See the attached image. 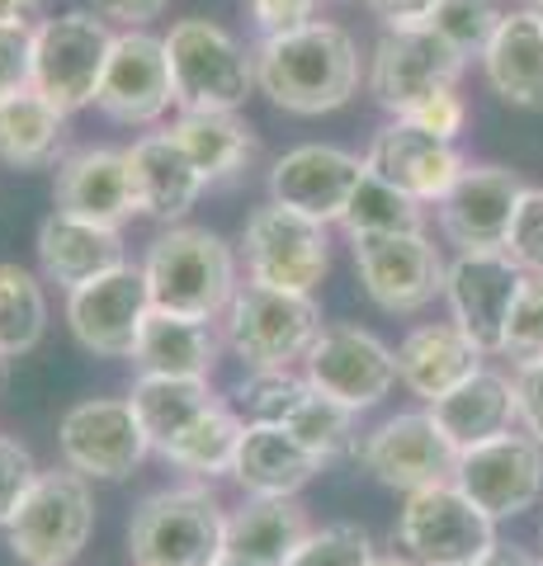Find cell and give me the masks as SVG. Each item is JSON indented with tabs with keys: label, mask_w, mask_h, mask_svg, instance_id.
<instances>
[{
	"label": "cell",
	"mask_w": 543,
	"mask_h": 566,
	"mask_svg": "<svg viewBox=\"0 0 543 566\" xmlns=\"http://www.w3.org/2000/svg\"><path fill=\"white\" fill-rule=\"evenodd\" d=\"M515 406H520V430L543 449V359L515 368Z\"/></svg>",
	"instance_id": "cell-47"
},
{
	"label": "cell",
	"mask_w": 543,
	"mask_h": 566,
	"mask_svg": "<svg viewBox=\"0 0 543 566\" xmlns=\"http://www.w3.org/2000/svg\"><path fill=\"white\" fill-rule=\"evenodd\" d=\"M364 170L388 180L393 189H401L416 203H440L453 189V180L468 170V161L459 156L453 142L420 133L407 118H393L388 128L374 133L369 151H364Z\"/></svg>",
	"instance_id": "cell-21"
},
{
	"label": "cell",
	"mask_w": 543,
	"mask_h": 566,
	"mask_svg": "<svg viewBox=\"0 0 543 566\" xmlns=\"http://www.w3.org/2000/svg\"><path fill=\"white\" fill-rule=\"evenodd\" d=\"M48 0H0V29H33Z\"/></svg>",
	"instance_id": "cell-50"
},
{
	"label": "cell",
	"mask_w": 543,
	"mask_h": 566,
	"mask_svg": "<svg viewBox=\"0 0 543 566\" xmlns=\"http://www.w3.org/2000/svg\"><path fill=\"white\" fill-rule=\"evenodd\" d=\"M52 212L100 227H124L137 218V193L128 175V151L118 147H81L66 151L52 185Z\"/></svg>",
	"instance_id": "cell-22"
},
{
	"label": "cell",
	"mask_w": 543,
	"mask_h": 566,
	"mask_svg": "<svg viewBox=\"0 0 543 566\" xmlns=\"http://www.w3.org/2000/svg\"><path fill=\"white\" fill-rule=\"evenodd\" d=\"M505 255L520 264L524 279H543V189H524L515 222H511V241H505Z\"/></svg>",
	"instance_id": "cell-42"
},
{
	"label": "cell",
	"mask_w": 543,
	"mask_h": 566,
	"mask_svg": "<svg viewBox=\"0 0 543 566\" xmlns=\"http://www.w3.org/2000/svg\"><path fill=\"white\" fill-rule=\"evenodd\" d=\"M303 378L322 397L349 406V411H369L397 387V359L393 349L364 326H322L317 345L303 359Z\"/></svg>",
	"instance_id": "cell-14"
},
{
	"label": "cell",
	"mask_w": 543,
	"mask_h": 566,
	"mask_svg": "<svg viewBox=\"0 0 543 566\" xmlns=\"http://www.w3.org/2000/svg\"><path fill=\"white\" fill-rule=\"evenodd\" d=\"M482 76L515 109H543V20L534 6L505 10L501 29L482 52Z\"/></svg>",
	"instance_id": "cell-27"
},
{
	"label": "cell",
	"mask_w": 543,
	"mask_h": 566,
	"mask_svg": "<svg viewBox=\"0 0 543 566\" xmlns=\"http://www.w3.org/2000/svg\"><path fill=\"white\" fill-rule=\"evenodd\" d=\"M534 566H543V557H534Z\"/></svg>",
	"instance_id": "cell-57"
},
{
	"label": "cell",
	"mask_w": 543,
	"mask_h": 566,
	"mask_svg": "<svg viewBox=\"0 0 543 566\" xmlns=\"http://www.w3.org/2000/svg\"><path fill=\"white\" fill-rule=\"evenodd\" d=\"M128 406H133L137 424H143L152 453H161L203 411H213L218 397H213V387L199 378H137L128 392Z\"/></svg>",
	"instance_id": "cell-33"
},
{
	"label": "cell",
	"mask_w": 543,
	"mask_h": 566,
	"mask_svg": "<svg viewBox=\"0 0 543 566\" xmlns=\"http://www.w3.org/2000/svg\"><path fill=\"white\" fill-rule=\"evenodd\" d=\"M534 10H539V20H543V6H534Z\"/></svg>",
	"instance_id": "cell-55"
},
{
	"label": "cell",
	"mask_w": 543,
	"mask_h": 566,
	"mask_svg": "<svg viewBox=\"0 0 543 566\" xmlns=\"http://www.w3.org/2000/svg\"><path fill=\"white\" fill-rule=\"evenodd\" d=\"M66 161V114L33 91L0 99V166L48 170Z\"/></svg>",
	"instance_id": "cell-31"
},
{
	"label": "cell",
	"mask_w": 543,
	"mask_h": 566,
	"mask_svg": "<svg viewBox=\"0 0 543 566\" xmlns=\"http://www.w3.org/2000/svg\"><path fill=\"white\" fill-rule=\"evenodd\" d=\"M109 48H114V29L95 10L43 14L33 24V81L29 85L52 109H62L72 118L85 104H95Z\"/></svg>",
	"instance_id": "cell-7"
},
{
	"label": "cell",
	"mask_w": 543,
	"mask_h": 566,
	"mask_svg": "<svg viewBox=\"0 0 543 566\" xmlns=\"http://www.w3.org/2000/svg\"><path fill=\"white\" fill-rule=\"evenodd\" d=\"M322 335V307L312 293H284L265 283H241L222 312V340L251 374H279L307 359Z\"/></svg>",
	"instance_id": "cell-4"
},
{
	"label": "cell",
	"mask_w": 543,
	"mask_h": 566,
	"mask_svg": "<svg viewBox=\"0 0 543 566\" xmlns=\"http://www.w3.org/2000/svg\"><path fill=\"white\" fill-rule=\"evenodd\" d=\"M133 566H218L227 557V505L213 486H161L128 520Z\"/></svg>",
	"instance_id": "cell-3"
},
{
	"label": "cell",
	"mask_w": 543,
	"mask_h": 566,
	"mask_svg": "<svg viewBox=\"0 0 543 566\" xmlns=\"http://www.w3.org/2000/svg\"><path fill=\"white\" fill-rule=\"evenodd\" d=\"M524 185L511 166H468L453 189L435 203L440 232L459 251H505Z\"/></svg>",
	"instance_id": "cell-18"
},
{
	"label": "cell",
	"mask_w": 543,
	"mask_h": 566,
	"mask_svg": "<svg viewBox=\"0 0 543 566\" xmlns=\"http://www.w3.org/2000/svg\"><path fill=\"white\" fill-rule=\"evenodd\" d=\"M241 260H247L251 283L284 293H317V283L331 270V241L322 222L279 203H260L241 227Z\"/></svg>",
	"instance_id": "cell-9"
},
{
	"label": "cell",
	"mask_w": 543,
	"mask_h": 566,
	"mask_svg": "<svg viewBox=\"0 0 543 566\" xmlns=\"http://www.w3.org/2000/svg\"><path fill=\"white\" fill-rule=\"evenodd\" d=\"M128 175H133V193H137V212L156 218L166 227H180L185 212L199 203V193L208 180L199 166L189 161V151L175 142V133H147L128 147Z\"/></svg>",
	"instance_id": "cell-23"
},
{
	"label": "cell",
	"mask_w": 543,
	"mask_h": 566,
	"mask_svg": "<svg viewBox=\"0 0 543 566\" xmlns=\"http://www.w3.org/2000/svg\"><path fill=\"white\" fill-rule=\"evenodd\" d=\"M374 566H420V562H411L407 553H388V557H378Z\"/></svg>",
	"instance_id": "cell-52"
},
{
	"label": "cell",
	"mask_w": 543,
	"mask_h": 566,
	"mask_svg": "<svg viewBox=\"0 0 543 566\" xmlns=\"http://www.w3.org/2000/svg\"><path fill=\"white\" fill-rule=\"evenodd\" d=\"M326 463L279 424H247L232 458V482L247 495H297Z\"/></svg>",
	"instance_id": "cell-30"
},
{
	"label": "cell",
	"mask_w": 543,
	"mask_h": 566,
	"mask_svg": "<svg viewBox=\"0 0 543 566\" xmlns=\"http://www.w3.org/2000/svg\"><path fill=\"white\" fill-rule=\"evenodd\" d=\"M289 434L297 439L303 449H312L322 463H336V458H349L359 449V434H355V411L341 401L322 397L312 387V397L297 406V416L289 420Z\"/></svg>",
	"instance_id": "cell-37"
},
{
	"label": "cell",
	"mask_w": 543,
	"mask_h": 566,
	"mask_svg": "<svg viewBox=\"0 0 543 566\" xmlns=\"http://www.w3.org/2000/svg\"><path fill=\"white\" fill-rule=\"evenodd\" d=\"M430 420L449 434L453 449H478L487 439H501L520 430V406H515V378L497 374V368H478L468 382L426 406Z\"/></svg>",
	"instance_id": "cell-25"
},
{
	"label": "cell",
	"mask_w": 543,
	"mask_h": 566,
	"mask_svg": "<svg viewBox=\"0 0 543 566\" xmlns=\"http://www.w3.org/2000/svg\"><path fill=\"white\" fill-rule=\"evenodd\" d=\"M317 6H322V0H247L251 20L260 24V39L312 24V14H317Z\"/></svg>",
	"instance_id": "cell-46"
},
{
	"label": "cell",
	"mask_w": 543,
	"mask_h": 566,
	"mask_svg": "<svg viewBox=\"0 0 543 566\" xmlns=\"http://www.w3.org/2000/svg\"><path fill=\"white\" fill-rule=\"evenodd\" d=\"M364 6L378 14L383 29H426L440 0H364Z\"/></svg>",
	"instance_id": "cell-49"
},
{
	"label": "cell",
	"mask_w": 543,
	"mask_h": 566,
	"mask_svg": "<svg viewBox=\"0 0 543 566\" xmlns=\"http://www.w3.org/2000/svg\"><path fill=\"white\" fill-rule=\"evenodd\" d=\"M463 57L430 24L426 29H383L369 57V95L393 118H407L420 99L449 91L463 76Z\"/></svg>",
	"instance_id": "cell-13"
},
{
	"label": "cell",
	"mask_w": 543,
	"mask_h": 566,
	"mask_svg": "<svg viewBox=\"0 0 543 566\" xmlns=\"http://www.w3.org/2000/svg\"><path fill=\"white\" fill-rule=\"evenodd\" d=\"M349 255H355V274L364 283V293H369V303L393 316H411L420 307H430L435 297H445L449 260L426 232L355 237Z\"/></svg>",
	"instance_id": "cell-11"
},
{
	"label": "cell",
	"mask_w": 543,
	"mask_h": 566,
	"mask_svg": "<svg viewBox=\"0 0 543 566\" xmlns=\"http://www.w3.org/2000/svg\"><path fill=\"white\" fill-rule=\"evenodd\" d=\"M478 566H534V557L524 553L520 543H497L492 553H487V557H482Z\"/></svg>",
	"instance_id": "cell-51"
},
{
	"label": "cell",
	"mask_w": 543,
	"mask_h": 566,
	"mask_svg": "<svg viewBox=\"0 0 543 566\" xmlns=\"http://www.w3.org/2000/svg\"><path fill=\"white\" fill-rule=\"evenodd\" d=\"M407 123H416L420 133H430L440 142H453L463 133V123H468V104L459 95V85H449V91H435L430 99H420L416 109L407 114Z\"/></svg>",
	"instance_id": "cell-44"
},
{
	"label": "cell",
	"mask_w": 543,
	"mask_h": 566,
	"mask_svg": "<svg viewBox=\"0 0 543 566\" xmlns=\"http://www.w3.org/2000/svg\"><path fill=\"white\" fill-rule=\"evenodd\" d=\"M48 335L43 279L14 260H0V359H24Z\"/></svg>",
	"instance_id": "cell-34"
},
{
	"label": "cell",
	"mask_w": 543,
	"mask_h": 566,
	"mask_svg": "<svg viewBox=\"0 0 543 566\" xmlns=\"http://www.w3.org/2000/svg\"><path fill=\"white\" fill-rule=\"evenodd\" d=\"M355 458L378 486H393L401 495L445 486V482H453V468H459V449H453L449 434L430 420V411H397L388 420H378L374 430L359 439Z\"/></svg>",
	"instance_id": "cell-12"
},
{
	"label": "cell",
	"mask_w": 543,
	"mask_h": 566,
	"mask_svg": "<svg viewBox=\"0 0 543 566\" xmlns=\"http://www.w3.org/2000/svg\"><path fill=\"white\" fill-rule=\"evenodd\" d=\"M501 20H505L501 0H440V10L430 14V29L468 62V57H482L487 52Z\"/></svg>",
	"instance_id": "cell-39"
},
{
	"label": "cell",
	"mask_w": 543,
	"mask_h": 566,
	"mask_svg": "<svg viewBox=\"0 0 543 566\" xmlns=\"http://www.w3.org/2000/svg\"><path fill=\"white\" fill-rule=\"evenodd\" d=\"M33 81V29H0V99L29 91Z\"/></svg>",
	"instance_id": "cell-45"
},
{
	"label": "cell",
	"mask_w": 543,
	"mask_h": 566,
	"mask_svg": "<svg viewBox=\"0 0 543 566\" xmlns=\"http://www.w3.org/2000/svg\"><path fill=\"white\" fill-rule=\"evenodd\" d=\"M255 91L284 114H336L359 91V48L341 24L312 20L303 29L270 33L255 52Z\"/></svg>",
	"instance_id": "cell-1"
},
{
	"label": "cell",
	"mask_w": 543,
	"mask_h": 566,
	"mask_svg": "<svg viewBox=\"0 0 543 566\" xmlns=\"http://www.w3.org/2000/svg\"><path fill=\"white\" fill-rule=\"evenodd\" d=\"M307 534L312 520L297 495H247L227 510V553L255 566H284Z\"/></svg>",
	"instance_id": "cell-29"
},
{
	"label": "cell",
	"mask_w": 543,
	"mask_h": 566,
	"mask_svg": "<svg viewBox=\"0 0 543 566\" xmlns=\"http://www.w3.org/2000/svg\"><path fill=\"white\" fill-rule=\"evenodd\" d=\"M166 62L180 114H237L255 91L251 52L213 20L170 24Z\"/></svg>",
	"instance_id": "cell-5"
},
{
	"label": "cell",
	"mask_w": 543,
	"mask_h": 566,
	"mask_svg": "<svg viewBox=\"0 0 543 566\" xmlns=\"http://www.w3.org/2000/svg\"><path fill=\"white\" fill-rule=\"evenodd\" d=\"M374 562H378V553H374V534H369V528L349 524V520H336V524L312 528L284 566H374Z\"/></svg>",
	"instance_id": "cell-40"
},
{
	"label": "cell",
	"mask_w": 543,
	"mask_h": 566,
	"mask_svg": "<svg viewBox=\"0 0 543 566\" xmlns=\"http://www.w3.org/2000/svg\"><path fill=\"white\" fill-rule=\"evenodd\" d=\"M95 104L114 123L128 128H147L175 104V85H170V62H166V39H156L147 29H128L114 33L109 62H104V81Z\"/></svg>",
	"instance_id": "cell-20"
},
{
	"label": "cell",
	"mask_w": 543,
	"mask_h": 566,
	"mask_svg": "<svg viewBox=\"0 0 543 566\" xmlns=\"http://www.w3.org/2000/svg\"><path fill=\"white\" fill-rule=\"evenodd\" d=\"M520 264L505 251H459L445 270L449 322L482 354H501V335L520 297Z\"/></svg>",
	"instance_id": "cell-16"
},
{
	"label": "cell",
	"mask_w": 543,
	"mask_h": 566,
	"mask_svg": "<svg viewBox=\"0 0 543 566\" xmlns=\"http://www.w3.org/2000/svg\"><path fill=\"white\" fill-rule=\"evenodd\" d=\"M341 227L355 237H397V232H426V203L407 199L401 189H393L388 180H378V175L364 170V180L355 189V199H349Z\"/></svg>",
	"instance_id": "cell-36"
},
{
	"label": "cell",
	"mask_w": 543,
	"mask_h": 566,
	"mask_svg": "<svg viewBox=\"0 0 543 566\" xmlns=\"http://www.w3.org/2000/svg\"><path fill=\"white\" fill-rule=\"evenodd\" d=\"M397 359V382L420 401H440L459 382H468L482 368L487 354L468 340L453 322H426L401 335V345L393 349Z\"/></svg>",
	"instance_id": "cell-24"
},
{
	"label": "cell",
	"mask_w": 543,
	"mask_h": 566,
	"mask_svg": "<svg viewBox=\"0 0 543 566\" xmlns=\"http://www.w3.org/2000/svg\"><path fill=\"white\" fill-rule=\"evenodd\" d=\"M147 297L156 312L195 316V322H222L227 303L237 297V251L208 227H166L147 245L143 260Z\"/></svg>",
	"instance_id": "cell-2"
},
{
	"label": "cell",
	"mask_w": 543,
	"mask_h": 566,
	"mask_svg": "<svg viewBox=\"0 0 543 566\" xmlns=\"http://www.w3.org/2000/svg\"><path fill=\"white\" fill-rule=\"evenodd\" d=\"M312 397V382L293 368H279V374H251L237 387V406L247 424H279L289 430V420L297 416V406Z\"/></svg>",
	"instance_id": "cell-38"
},
{
	"label": "cell",
	"mask_w": 543,
	"mask_h": 566,
	"mask_svg": "<svg viewBox=\"0 0 543 566\" xmlns=\"http://www.w3.org/2000/svg\"><path fill=\"white\" fill-rule=\"evenodd\" d=\"M530 6H543V0H530Z\"/></svg>",
	"instance_id": "cell-58"
},
{
	"label": "cell",
	"mask_w": 543,
	"mask_h": 566,
	"mask_svg": "<svg viewBox=\"0 0 543 566\" xmlns=\"http://www.w3.org/2000/svg\"><path fill=\"white\" fill-rule=\"evenodd\" d=\"M539 543H543V524H539Z\"/></svg>",
	"instance_id": "cell-56"
},
{
	"label": "cell",
	"mask_w": 543,
	"mask_h": 566,
	"mask_svg": "<svg viewBox=\"0 0 543 566\" xmlns=\"http://www.w3.org/2000/svg\"><path fill=\"white\" fill-rule=\"evenodd\" d=\"M364 180V156L331 147V142H303L270 166V203L293 208L312 222H341L349 199Z\"/></svg>",
	"instance_id": "cell-19"
},
{
	"label": "cell",
	"mask_w": 543,
	"mask_h": 566,
	"mask_svg": "<svg viewBox=\"0 0 543 566\" xmlns=\"http://www.w3.org/2000/svg\"><path fill=\"white\" fill-rule=\"evenodd\" d=\"M501 359H511L515 368L543 359V279H524L520 297L511 307V322L501 335Z\"/></svg>",
	"instance_id": "cell-41"
},
{
	"label": "cell",
	"mask_w": 543,
	"mask_h": 566,
	"mask_svg": "<svg viewBox=\"0 0 543 566\" xmlns=\"http://www.w3.org/2000/svg\"><path fill=\"white\" fill-rule=\"evenodd\" d=\"M170 133L189 151V161L199 166V175L208 185L247 175V166L260 151L251 123H241L237 114H180L170 123Z\"/></svg>",
	"instance_id": "cell-32"
},
{
	"label": "cell",
	"mask_w": 543,
	"mask_h": 566,
	"mask_svg": "<svg viewBox=\"0 0 543 566\" xmlns=\"http://www.w3.org/2000/svg\"><path fill=\"white\" fill-rule=\"evenodd\" d=\"M397 543L420 566H478L501 538L497 520L472 505L453 482H445L407 495L397 515Z\"/></svg>",
	"instance_id": "cell-8"
},
{
	"label": "cell",
	"mask_w": 543,
	"mask_h": 566,
	"mask_svg": "<svg viewBox=\"0 0 543 566\" xmlns=\"http://www.w3.org/2000/svg\"><path fill=\"white\" fill-rule=\"evenodd\" d=\"M0 378H6V359H0Z\"/></svg>",
	"instance_id": "cell-54"
},
{
	"label": "cell",
	"mask_w": 543,
	"mask_h": 566,
	"mask_svg": "<svg viewBox=\"0 0 543 566\" xmlns=\"http://www.w3.org/2000/svg\"><path fill=\"white\" fill-rule=\"evenodd\" d=\"M453 486L478 510H487L497 524L520 520L524 510H534L543 501V449L524 430L487 439V444L459 453Z\"/></svg>",
	"instance_id": "cell-15"
},
{
	"label": "cell",
	"mask_w": 543,
	"mask_h": 566,
	"mask_svg": "<svg viewBox=\"0 0 543 566\" xmlns=\"http://www.w3.org/2000/svg\"><path fill=\"white\" fill-rule=\"evenodd\" d=\"M95 534L91 482L72 468H48L33 476L29 495L6 524V547L24 566H72Z\"/></svg>",
	"instance_id": "cell-6"
},
{
	"label": "cell",
	"mask_w": 543,
	"mask_h": 566,
	"mask_svg": "<svg viewBox=\"0 0 543 566\" xmlns=\"http://www.w3.org/2000/svg\"><path fill=\"white\" fill-rule=\"evenodd\" d=\"M62 468L85 482H124L147 463V434L137 424L128 397H91L76 401L58 424Z\"/></svg>",
	"instance_id": "cell-10"
},
{
	"label": "cell",
	"mask_w": 543,
	"mask_h": 566,
	"mask_svg": "<svg viewBox=\"0 0 543 566\" xmlns=\"http://www.w3.org/2000/svg\"><path fill=\"white\" fill-rule=\"evenodd\" d=\"M241 434H247V420H241L227 401H218L213 411H203L180 439H175V444H166L161 458L170 468H180L189 476H199V482H208V476L232 472Z\"/></svg>",
	"instance_id": "cell-35"
},
{
	"label": "cell",
	"mask_w": 543,
	"mask_h": 566,
	"mask_svg": "<svg viewBox=\"0 0 543 566\" xmlns=\"http://www.w3.org/2000/svg\"><path fill=\"white\" fill-rule=\"evenodd\" d=\"M152 312L143 264H118L91 283L66 293V326L76 345L100 354V359H133L137 331Z\"/></svg>",
	"instance_id": "cell-17"
},
{
	"label": "cell",
	"mask_w": 543,
	"mask_h": 566,
	"mask_svg": "<svg viewBox=\"0 0 543 566\" xmlns=\"http://www.w3.org/2000/svg\"><path fill=\"white\" fill-rule=\"evenodd\" d=\"M39 270L48 283L58 289H81L100 274L128 264L124 255V232L118 227H100V222H81V218H66V212H48L43 227H39Z\"/></svg>",
	"instance_id": "cell-26"
},
{
	"label": "cell",
	"mask_w": 543,
	"mask_h": 566,
	"mask_svg": "<svg viewBox=\"0 0 543 566\" xmlns=\"http://www.w3.org/2000/svg\"><path fill=\"white\" fill-rule=\"evenodd\" d=\"M39 472L43 468L33 463V453L20 444V439L0 434V528L14 520V510H20V501L29 495V486H33V476Z\"/></svg>",
	"instance_id": "cell-43"
},
{
	"label": "cell",
	"mask_w": 543,
	"mask_h": 566,
	"mask_svg": "<svg viewBox=\"0 0 543 566\" xmlns=\"http://www.w3.org/2000/svg\"><path fill=\"white\" fill-rule=\"evenodd\" d=\"M218 566H255V562H247V557H232V553H227Z\"/></svg>",
	"instance_id": "cell-53"
},
{
	"label": "cell",
	"mask_w": 543,
	"mask_h": 566,
	"mask_svg": "<svg viewBox=\"0 0 543 566\" xmlns=\"http://www.w3.org/2000/svg\"><path fill=\"white\" fill-rule=\"evenodd\" d=\"M166 6H170V0H95V14L109 29L118 24L128 33V29H147L152 20H161Z\"/></svg>",
	"instance_id": "cell-48"
},
{
	"label": "cell",
	"mask_w": 543,
	"mask_h": 566,
	"mask_svg": "<svg viewBox=\"0 0 543 566\" xmlns=\"http://www.w3.org/2000/svg\"><path fill=\"white\" fill-rule=\"evenodd\" d=\"M218 331L213 322H195V316H170V312H147L143 331L133 345V364L143 378H199L208 382L218 368Z\"/></svg>",
	"instance_id": "cell-28"
}]
</instances>
